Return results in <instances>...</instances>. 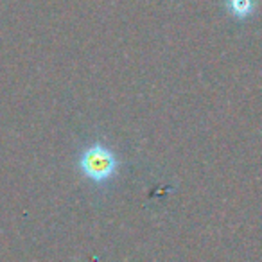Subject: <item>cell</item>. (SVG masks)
I'll list each match as a JSON object with an SVG mask.
<instances>
[{
	"label": "cell",
	"mask_w": 262,
	"mask_h": 262,
	"mask_svg": "<svg viewBox=\"0 0 262 262\" xmlns=\"http://www.w3.org/2000/svg\"><path fill=\"white\" fill-rule=\"evenodd\" d=\"M228 8L232 15L244 16L251 9V2L250 0H228Z\"/></svg>",
	"instance_id": "obj_2"
},
{
	"label": "cell",
	"mask_w": 262,
	"mask_h": 262,
	"mask_svg": "<svg viewBox=\"0 0 262 262\" xmlns=\"http://www.w3.org/2000/svg\"><path fill=\"white\" fill-rule=\"evenodd\" d=\"M77 169L94 185H108L119 174L120 160L112 147L101 140H95L79 153Z\"/></svg>",
	"instance_id": "obj_1"
}]
</instances>
